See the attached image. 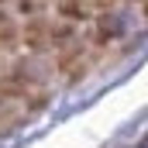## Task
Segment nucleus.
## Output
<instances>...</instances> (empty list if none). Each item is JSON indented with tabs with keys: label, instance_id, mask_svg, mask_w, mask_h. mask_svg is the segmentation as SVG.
Wrapping results in <instances>:
<instances>
[{
	"label": "nucleus",
	"instance_id": "obj_3",
	"mask_svg": "<svg viewBox=\"0 0 148 148\" xmlns=\"http://www.w3.org/2000/svg\"><path fill=\"white\" fill-rule=\"evenodd\" d=\"M55 14H59L62 21H73V24L93 21V7H90V0H55Z\"/></svg>",
	"mask_w": 148,
	"mask_h": 148
},
{
	"label": "nucleus",
	"instance_id": "obj_4",
	"mask_svg": "<svg viewBox=\"0 0 148 148\" xmlns=\"http://www.w3.org/2000/svg\"><path fill=\"white\" fill-rule=\"evenodd\" d=\"M17 35H21L17 17L0 3V52H14V48H17Z\"/></svg>",
	"mask_w": 148,
	"mask_h": 148
},
{
	"label": "nucleus",
	"instance_id": "obj_6",
	"mask_svg": "<svg viewBox=\"0 0 148 148\" xmlns=\"http://www.w3.org/2000/svg\"><path fill=\"white\" fill-rule=\"evenodd\" d=\"M141 10H145V17H148V0H141Z\"/></svg>",
	"mask_w": 148,
	"mask_h": 148
},
{
	"label": "nucleus",
	"instance_id": "obj_5",
	"mask_svg": "<svg viewBox=\"0 0 148 148\" xmlns=\"http://www.w3.org/2000/svg\"><path fill=\"white\" fill-rule=\"evenodd\" d=\"M14 10H17V17H35V14H45V3L41 0H17Z\"/></svg>",
	"mask_w": 148,
	"mask_h": 148
},
{
	"label": "nucleus",
	"instance_id": "obj_2",
	"mask_svg": "<svg viewBox=\"0 0 148 148\" xmlns=\"http://www.w3.org/2000/svg\"><path fill=\"white\" fill-rule=\"evenodd\" d=\"M17 41L28 48V52H48V17L35 14V17H21V35Z\"/></svg>",
	"mask_w": 148,
	"mask_h": 148
},
{
	"label": "nucleus",
	"instance_id": "obj_1",
	"mask_svg": "<svg viewBox=\"0 0 148 148\" xmlns=\"http://www.w3.org/2000/svg\"><path fill=\"white\" fill-rule=\"evenodd\" d=\"M90 45L86 41H69V45H62V48H55V66H59V73L66 76L69 83H76V79H83V76L90 73Z\"/></svg>",
	"mask_w": 148,
	"mask_h": 148
}]
</instances>
